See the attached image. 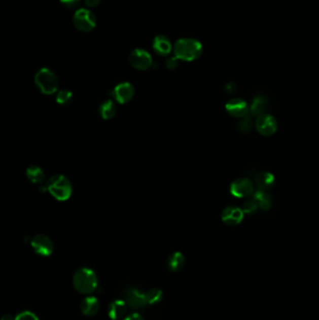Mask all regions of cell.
<instances>
[{
  "label": "cell",
  "instance_id": "cell-28",
  "mask_svg": "<svg viewBox=\"0 0 319 320\" xmlns=\"http://www.w3.org/2000/svg\"><path fill=\"white\" fill-rule=\"evenodd\" d=\"M60 2L63 6L68 10L77 9L81 4V0H60Z\"/></svg>",
  "mask_w": 319,
  "mask_h": 320
},
{
  "label": "cell",
  "instance_id": "cell-23",
  "mask_svg": "<svg viewBox=\"0 0 319 320\" xmlns=\"http://www.w3.org/2000/svg\"><path fill=\"white\" fill-rule=\"evenodd\" d=\"M163 298L162 290L154 288L148 290L146 292V302L147 304H157L158 302H161Z\"/></svg>",
  "mask_w": 319,
  "mask_h": 320
},
{
  "label": "cell",
  "instance_id": "cell-32",
  "mask_svg": "<svg viewBox=\"0 0 319 320\" xmlns=\"http://www.w3.org/2000/svg\"><path fill=\"white\" fill-rule=\"evenodd\" d=\"M124 320H145L144 317L140 315V314H137V313H134V314H129L127 315V317Z\"/></svg>",
  "mask_w": 319,
  "mask_h": 320
},
{
  "label": "cell",
  "instance_id": "cell-5",
  "mask_svg": "<svg viewBox=\"0 0 319 320\" xmlns=\"http://www.w3.org/2000/svg\"><path fill=\"white\" fill-rule=\"evenodd\" d=\"M73 24L78 30L90 32L96 26V17L87 9H78L73 15Z\"/></svg>",
  "mask_w": 319,
  "mask_h": 320
},
{
  "label": "cell",
  "instance_id": "cell-15",
  "mask_svg": "<svg viewBox=\"0 0 319 320\" xmlns=\"http://www.w3.org/2000/svg\"><path fill=\"white\" fill-rule=\"evenodd\" d=\"M255 184L259 188L258 189L268 191L273 188L275 184V177L269 171H260L255 176Z\"/></svg>",
  "mask_w": 319,
  "mask_h": 320
},
{
  "label": "cell",
  "instance_id": "cell-31",
  "mask_svg": "<svg viewBox=\"0 0 319 320\" xmlns=\"http://www.w3.org/2000/svg\"><path fill=\"white\" fill-rule=\"evenodd\" d=\"M101 0H85V5L89 8H96L99 5Z\"/></svg>",
  "mask_w": 319,
  "mask_h": 320
},
{
  "label": "cell",
  "instance_id": "cell-12",
  "mask_svg": "<svg viewBox=\"0 0 319 320\" xmlns=\"http://www.w3.org/2000/svg\"><path fill=\"white\" fill-rule=\"evenodd\" d=\"M134 94H135V89L133 85L128 82H124L113 88L111 96L117 102L125 104L132 99Z\"/></svg>",
  "mask_w": 319,
  "mask_h": 320
},
{
  "label": "cell",
  "instance_id": "cell-27",
  "mask_svg": "<svg viewBox=\"0 0 319 320\" xmlns=\"http://www.w3.org/2000/svg\"><path fill=\"white\" fill-rule=\"evenodd\" d=\"M15 320H40L36 314L30 311L22 312L15 317Z\"/></svg>",
  "mask_w": 319,
  "mask_h": 320
},
{
  "label": "cell",
  "instance_id": "cell-16",
  "mask_svg": "<svg viewBox=\"0 0 319 320\" xmlns=\"http://www.w3.org/2000/svg\"><path fill=\"white\" fill-rule=\"evenodd\" d=\"M269 107V100L265 96L259 95L254 98L250 105V115L254 117L266 114V110Z\"/></svg>",
  "mask_w": 319,
  "mask_h": 320
},
{
  "label": "cell",
  "instance_id": "cell-2",
  "mask_svg": "<svg viewBox=\"0 0 319 320\" xmlns=\"http://www.w3.org/2000/svg\"><path fill=\"white\" fill-rule=\"evenodd\" d=\"M97 276L90 268L83 267L78 269L73 276V286L81 294L88 295L97 288Z\"/></svg>",
  "mask_w": 319,
  "mask_h": 320
},
{
  "label": "cell",
  "instance_id": "cell-25",
  "mask_svg": "<svg viewBox=\"0 0 319 320\" xmlns=\"http://www.w3.org/2000/svg\"><path fill=\"white\" fill-rule=\"evenodd\" d=\"M254 125H255V124H254L253 121H252V118L247 115L244 118L240 119V122H239L238 125H237V128H238V130L241 131V132L248 133L252 130Z\"/></svg>",
  "mask_w": 319,
  "mask_h": 320
},
{
  "label": "cell",
  "instance_id": "cell-9",
  "mask_svg": "<svg viewBox=\"0 0 319 320\" xmlns=\"http://www.w3.org/2000/svg\"><path fill=\"white\" fill-rule=\"evenodd\" d=\"M228 115L236 119H241L250 114V106L241 98H232L225 106Z\"/></svg>",
  "mask_w": 319,
  "mask_h": 320
},
{
  "label": "cell",
  "instance_id": "cell-1",
  "mask_svg": "<svg viewBox=\"0 0 319 320\" xmlns=\"http://www.w3.org/2000/svg\"><path fill=\"white\" fill-rule=\"evenodd\" d=\"M203 47L198 40L191 38L180 39L175 43L173 46V54L179 60L191 61L198 59L202 55Z\"/></svg>",
  "mask_w": 319,
  "mask_h": 320
},
{
  "label": "cell",
  "instance_id": "cell-13",
  "mask_svg": "<svg viewBox=\"0 0 319 320\" xmlns=\"http://www.w3.org/2000/svg\"><path fill=\"white\" fill-rule=\"evenodd\" d=\"M244 212L241 208L236 206H228L221 214V220L229 227H235L241 224L244 218Z\"/></svg>",
  "mask_w": 319,
  "mask_h": 320
},
{
  "label": "cell",
  "instance_id": "cell-14",
  "mask_svg": "<svg viewBox=\"0 0 319 320\" xmlns=\"http://www.w3.org/2000/svg\"><path fill=\"white\" fill-rule=\"evenodd\" d=\"M153 49L157 55L166 56L169 55L172 51V44L170 43L169 38L166 36H157L153 42Z\"/></svg>",
  "mask_w": 319,
  "mask_h": 320
},
{
  "label": "cell",
  "instance_id": "cell-4",
  "mask_svg": "<svg viewBox=\"0 0 319 320\" xmlns=\"http://www.w3.org/2000/svg\"><path fill=\"white\" fill-rule=\"evenodd\" d=\"M35 85L43 94L53 95L58 90L59 81L53 70L43 67L35 75Z\"/></svg>",
  "mask_w": 319,
  "mask_h": 320
},
{
  "label": "cell",
  "instance_id": "cell-19",
  "mask_svg": "<svg viewBox=\"0 0 319 320\" xmlns=\"http://www.w3.org/2000/svg\"><path fill=\"white\" fill-rule=\"evenodd\" d=\"M254 199L259 204V209L262 211H269L272 205V199L271 195L268 193V191L258 189L253 195Z\"/></svg>",
  "mask_w": 319,
  "mask_h": 320
},
{
  "label": "cell",
  "instance_id": "cell-26",
  "mask_svg": "<svg viewBox=\"0 0 319 320\" xmlns=\"http://www.w3.org/2000/svg\"><path fill=\"white\" fill-rule=\"evenodd\" d=\"M241 209H242V211L245 215H253L255 212H257V211L259 209V207L258 202L256 201V199L252 198V199H246L243 202Z\"/></svg>",
  "mask_w": 319,
  "mask_h": 320
},
{
  "label": "cell",
  "instance_id": "cell-6",
  "mask_svg": "<svg viewBox=\"0 0 319 320\" xmlns=\"http://www.w3.org/2000/svg\"><path fill=\"white\" fill-rule=\"evenodd\" d=\"M255 127L260 135L270 137L276 133L278 124L276 119L272 115L264 114L257 117L255 121Z\"/></svg>",
  "mask_w": 319,
  "mask_h": 320
},
{
  "label": "cell",
  "instance_id": "cell-11",
  "mask_svg": "<svg viewBox=\"0 0 319 320\" xmlns=\"http://www.w3.org/2000/svg\"><path fill=\"white\" fill-rule=\"evenodd\" d=\"M125 302L132 309H139L144 307L146 302V293L138 288H128L124 294Z\"/></svg>",
  "mask_w": 319,
  "mask_h": 320
},
{
  "label": "cell",
  "instance_id": "cell-30",
  "mask_svg": "<svg viewBox=\"0 0 319 320\" xmlns=\"http://www.w3.org/2000/svg\"><path fill=\"white\" fill-rule=\"evenodd\" d=\"M225 91L227 94L232 95L237 92V85L234 83H229L225 86Z\"/></svg>",
  "mask_w": 319,
  "mask_h": 320
},
{
  "label": "cell",
  "instance_id": "cell-20",
  "mask_svg": "<svg viewBox=\"0 0 319 320\" xmlns=\"http://www.w3.org/2000/svg\"><path fill=\"white\" fill-rule=\"evenodd\" d=\"M98 113L104 120H110L115 117L117 113V108L115 101L113 99L104 100L98 109Z\"/></svg>",
  "mask_w": 319,
  "mask_h": 320
},
{
  "label": "cell",
  "instance_id": "cell-33",
  "mask_svg": "<svg viewBox=\"0 0 319 320\" xmlns=\"http://www.w3.org/2000/svg\"><path fill=\"white\" fill-rule=\"evenodd\" d=\"M1 320H15V317H14L13 315H12V314H6L2 316Z\"/></svg>",
  "mask_w": 319,
  "mask_h": 320
},
{
  "label": "cell",
  "instance_id": "cell-8",
  "mask_svg": "<svg viewBox=\"0 0 319 320\" xmlns=\"http://www.w3.org/2000/svg\"><path fill=\"white\" fill-rule=\"evenodd\" d=\"M128 60L130 65L138 70H146L152 66L153 60L150 54L144 49H135L130 53Z\"/></svg>",
  "mask_w": 319,
  "mask_h": 320
},
{
  "label": "cell",
  "instance_id": "cell-29",
  "mask_svg": "<svg viewBox=\"0 0 319 320\" xmlns=\"http://www.w3.org/2000/svg\"><path fill=\"white\" fill-rule=\"evenodd\" d=\"M178 58L176 56H172V57H169L167 58V60L165 62V66L170 70H173L177 66H178Z\"/></svg>",
  "mask_w": 319,
  "mask_h": 320
},
{
  "label": "cell",
  "instance_id": "cell-24",
  "mask_svg": "<svg viewBox=\"0 0 319 320\" xmlns=\"http://www.w3.org/2000/svg\"><path fill=\"white\" fill-rule=\"evenodd\" d=\"M56 101L62 106H68L73 101V92L66 89L58 91L56 95Z\"/></svg>",
  "mask_w": 319,
  "mask_h": 320
},
{
  "label": "cell",
  "instance_id": "cell-7",
  "mask_svg": "<svg viewBox=\"0 0 319 320\" xmlns=\"http://www.w3.org/2000/svg\"><path fill=\"white\" fill-rule=\"evenodd\" d=\"M230 193L235 198H248L255 193V185L248 178H238L230 185Z\"/></svg>",
  "mask_w": 319,
  "mask_h": 320
},
{
  "label": "cell",
  "instance_id": "cell-22",
  "mask_svg": "<svg viewBox=\"0 0 319 320\" xmlns=\"http://www.w3.org/2000/svg\"><path fill=\"white\" fill-rule=\"evenodd\" d=\"M26 177L33 184H42L45 180V173L41 167L33 165L26 169Z\"/></svg>",
  "mask_w": 319,
  "mask_h": 320
},
{
  "label": "cell",
  "instance_id": "cell-21",
  "mask_svg": "<svg viewBox=\"0 0 319 320\" xmlns=\"http://www.w3.org/2000/svg\"><path fill=\"white\" fill-rule=\"evenodd\" d=\"M185 257L181 252H174L170 255L167 261V266L170 272H177L181 271L185 266Z\"/></svg>",
  "mask_w": 319,
  "mask_h": 320
},
{
  "label": "cell",
  "instance_id": "cell-10",
  "mask_svg": "<svg viewBox=\"0 0 319 320\" xmlns=\"http://www.w3.org/2000/svg\"><path fill=\"white\" fill-rule=\"evenodd\" d=\"M30 244L35 253L43 257H49L54 252V243L49 237L43 234H38L33 237Z\"/></svg>",
  "mask_w": 319,
  "mask_h": 320
},
{
  "label": "cell",
  "instance_id": "cell-3",
  "mask_svg": "<svg viewBox=\"0 0 319 320\" xmlns=\"http://www.w3.org/2000/svg\"><path fill=\"white\" fill-rule=\"evenodd\" d=\"M46 187L54 199L65 201L73 194V186L70 181L63 174H55L49 178Z\"/></svg>",
  "mask_w": 319,
  "mask_h": 320
},
{
  "label": "cell",
  "instance_id": "cell-18",
  "mask_svg": "<svg viewBox=\"0 0 319 320\" xmlns=\"http://www.w3.org/2000/svg\"><path fill=\"white\" fill-rule=\"evenodd\" d=\"M99 302L96 297H86L81 303V311L85 315L92 316L98 312Z\"/></svg>",
  "mask_w": 319,
  "mask_h": 320
},
{
  "label": "cell",
  "instance_id": "cell-17",
  "mask_svg": "<svg viewBox=\"0 0 319 320\" xmlns=\"http://www.w3.org/2000/svg\"><path fill=\"white\" fill-rule=\"evenodd\" d=\"M127 303L121 300L111 302L109 306V316L113 320H119L127 313Z\"/></svg>",
  "mask_w": 319,
  "mask_h": 320
}]
</instances>
